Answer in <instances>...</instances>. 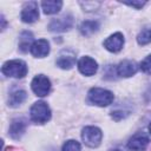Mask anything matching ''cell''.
I'll use <instances>...</instances> for the list:
<instances>
[{
    "label": "cell",
    "instance_id": "obj_1",
    "mask_svg": "<svg viewBox=\"0 0 151 151\" xmlns=\"http://www.w3.org/2000/svg\"><path fill=\"white\" fill-rule=\"evenodd\" d=\"M27 71L28 70H27L26 63L20 59L8 60L1 67V72L5 76L13 77V78H24L27 74Z\"/></svg>",
    "mask_w": 151,
    "mask_h": 151
},
{
    "label": "cell",
    "instance_id": "obj_2",
    "mask_svg": "<svg viewBox=\"0 0 151 151\" xmlns=\"http://www.w3.org/2000/svg\"><path fill=\"white\" fill-rule=\"evenodd\" d=\"M88 100L97 105V106H107L113 101V93L109 90L100 88V87H93L87 93Z\"/></svg>",
    "mask_w": 151,
    "mask_h": 151
},
{
    "label": "cell",
    "instance_id": "obj_3",
    "mask_svg": "<svg viewBox=\"0 0 151 151\" xmlns=\"http://www.w3.org/2000/svg\"><path fill=\"white\" fill-rule=\"evenodd\" d=\"M31 119L37 124L47 123L51 119V110L45 101H37L29 110Z\"/></svg>",
    "mask_w": 151,
    "mask_h": 151
},
{
    "label": "cell",
    "instance_id": "obj_4",
    "mask_svg": "<svg viewBox=\"0 0 151 151\" xmlns=\"http://www.w3.org/2000/svg\"><path fill=\"white\" fill-rule=\"evenodd\" d=\"M81 138H83L85 145H87L90 147H97V146H99V144L101 142L103 132L97 126H86L83 129Z\"/></svg>",
    "mask_w": 151,
    "mask_h": 151
},
{
    "label": "cell",
    "instance_id": "obj_5",
    "mask_svg": "<svg viewBox=\"0 0 151 151\" xmlns=\"http://www.w3.org/2000/svg\"><path fill=\"white\" fill-rule=\"evenodd\" d=\"M31 87L33 92L39 97H45L51 91V81L44 74H38L33 78L31 83Z\"/></svg>",
    "mask_w": 151,
    "mask_h": 151
},
{
    "label": "cell",
    "instance_id": "obj_6",
    "mask_svg": "<svg viewBox=\"0 0 151 151\" xmlns=\"http://www.w3.org/2000/svg\"><path fill=\"white\" fill-rule=\"evenodd\" d=\"M149 136L144 132H137L127 142V149L130 151H144L149 145Z\"/></svg>",
    "mask_w": 151,
    "mask_h": 151
},
{
    "label": "cell",
    "instance_id": "obj_7",
    "mask_svg": "<svg viewBox=\"0 0 151 151\" xmlns=\"http://www.w3.org/2000/svg\"><path fill=\"white\" fill-rule=\"evenodd\" d=\"M73 25V17L67 14V15H63L60 18L53 19L50 25H48V29L52 32H65L68 31Z\"/></svg>",
    "mask_w": 151,
    "mask_h": 151
},
{
    "label": "cell",
    "instance_id": "obj_8",
    "mask_svg": "<svg viewBox=\"0 0 151 151\" xmlns=\"http://www.w3.org/2000/svg\"><path fill=\"white\" fill-rule=\"evenodd\" d=\"M21 20L24 22H34L39 18V9H38V2L29 1L25 4L22 11H21Z\"/></svg>",
    "mask_w": 151,
    "mask_h": 151
},
{
    "label": "cell",
    "instance_id": "obj_9",
    "mask_svg": "<svg viewBox=\"0 0 151 151\" xmlns=\"http://www.w3.org/2000/svg\"><path fill=\"white\" fill-rule=\"evenodd\" d=\"M124 45V35L120 32H116L113 34H111L105 41H104V47L110 51V52H119L123 48Z\"/></svg>",
    "mask_w": 151,
    "mask_h": 151
},
{
    "label": "cell",
    "instance_id": "obj_10",
    "mask_svg": "<svg viewBox=\"0 0 151 151\" xmlns=\"http://www.w3.org/2000/svg\"><path fill=\"white\" fill-rule=\"evenodd\" d=\"M78 68L84 76H93L98 70V64L91 57H81L78 61Z\"/></svg>",
    "mask_w": 151,
    "mask_h": 151
},
{
    "label": "cell",
    "instance_id": "obj_11",
    "mask_svg": "<svg viewBox=\"0 0 151 151\" xmlns=\"http://www.w3.org/2000/svg\"><path fill=\"white\" fill-rule=\"evenodd\" d=\"M76 64V53L71 50H63L57 59V65L60 68L70 70Z\"/></svg>",
    "mask_w": 151,
    "mask_h": 151
},
{
    "label": "cell",
    "instance_id": "obj_12",
    "mask_svg": "<svg viewBox=\"0 0 151 151\" xmlns=\"http://www.w3.org/2000/svg\"><path fill=\"white\" fill-rule=\"evenodd\" d=\"M31 53L37 58H44L50 53V44L46 39L35 40L31 46Z\"/></svg>",
    "mask_w": 151,
    "mask_h": 151
},
{
    "label": "cell",
    "instance_id": "obj_13",
    "mask_svg": "<svg viewBox=\"0 0 151 151\" xmlns=\"http://www.w3.org/2000/svg\"><path fill=\"white\" fill-rule=\"evenodd\" d=\"M138 70V66L134 61L132 60H124L122 63H119V65L117 66V74L119 77H124V78H127V77H131L133 74H136Z\"/></svg>",
    "mask_w": 151,
    "mask_h": 151
},
{
    "label": "cell",
    "instance_id": "obj_14",
    "mask_svg": "<svg viewBox=\"0 0 151 151\" xmlns=\"http://www.w3.org/2000/svg\"><path fill=\"white\" fill-rule=\"evenodd\" d=\"M26 129V123L22 119H14L9 126V136L14 139H19Z\"/></svg>",
    "mask_w": 151,
    "mask_h": 151
},
{
    "label": "cell",
    "instance_id": "obj_15",
    "mask_svg": "<svg viewBox=\"0 0 151 151\" xmlns=\"http://www.w3.org/2000/svg\"><path fill=\"white\" fill-rule=\"evenodd\" d=\"M99 28V22L98 21H94V20H86V21H83L79 26V29H80V33L85 37H88L91 34H93L94 32H97Z\"/></svg>",
    "mask_w": 151,
    "mask_h": 151
},
{
    "label": "cell",
    "instance_id": "obj_16",
    "mask_svg": "<svg viewBox=\"0 0 151 151\" xmlns=\"http://www.w3.org/2000/svg\"><path fill=\"white\" fill-rule=\"evenodd\" d=\"M63 2L59 0H53V1H42L41 7L45 14H55L61 9Z\"/></svg>",
    "mask_w": 151,
    "mask_h": 151
},
{
    "label": "cell",
    "instance_id": "obj_17",
    "mask_svg": "<svg viewBox=\"0 0 151 151\" xmlns=\"http://www.w3.org/2000/svg\"><path fill=\"white\" fill-rule=\"evenodd\" d=\"M26 97H27V93H26L25 91L18 90V91H15V92H13V93L11 94V97H9V99H8V105L15 107V106L20 105L21 103H24L25 99H26Z\"/></svg>",
    "mask_w": 151,
    "mask_h": 151
},
{
    "label": "cell",
    "instance_id": "obj_18",
    "mask_svg": "<svg viewBox=\"0 0 151 151\" xmlns=\"http://www.w3.org/2000/svg\"><path fill=\"white\" fill-rule=\"evenodd\" d=\"M32 40H33V35H32L31 32H27V31L22 32L21 35H20V40H19V47H20V50L22 52H26L28 50V47L32 46L31 45Z\"/></svg>",
    "mask_w": 151,
    "mask_h": 151
},
{
    "label": "cell",
    "instance_id": "obj_19",
    "mask_svg": "<svg viewBox=\"0 0 151 151\" xmlns=\"http://www.w3.org/2000/svg\"><path fill=\"white\" fill-rule=\"evenodd\" d=\"M137 41L139 45H146L149 42H151V28H145L143 29L138 37H137Z\"/></svg>",
    "mask_w": 151,
    "mask_h": 151
},
{
    "label": "cell",
    "instance_id": "obj_20",
    "mask_svg": "<svg viewBox=\"0 0 151 151\" xmlns=\"http://www.w3.org/2000/svg\"><path fill=\"white\" fill-rule=\"evenodd\" d=\"M61 151H80V144L77 140L70 139L63 145Z\"/></svg>",
    "mask_w": 151,
    "mask_h": 151
},
{
    "label": "cell",
    "instance_id": "obj_21",
    "mask_svg": "<svg viewBox=\"0 0 151 151\" xmlns=\"http://www.w3.org/2000/svg\"><path fill=\"white\" fill-rule=\"evenodd\" d=\"M140 70L147 74H151V54L147 55L142 63H140Z\"/></svg>",
    "mask_w": 151,
    "mask_h": 151
},
{
    "label": "cell",
    "instance_id": "obj_22",
    "mask_svg": "<svg viewBox=\"0 0 151 151\" xmlns=\"http://www.w3.org/2000/svg\"><path fill=\"white\" fill-rule=\"evenodd\" d=\"M124 4H125V5H129V6H131V7H134L136 9H140L146 2H145V1H125Z\"/></svg>",
    "mask_w": 151,
    "mask_h": 151
},
{
    "label": "cell",
    "instance_id": "obj_23",
    "mask_svg": "<svg viewBox=\"0 0 151 151\" xmlns=\"http://www.w3.org/2000/svg\"><path fill=\"white\" fill-rule=\"evenodd\" d=\"M6 151H20V150L14 149V147H7V149H6Z\"/></svg>",
    "mask_w": 151,
    "mask_h": 151
},
{
    "label": "cell",
    "instance_id": "obj_24",
    "mask_svg": "<svg viewBox=\"0 0 151 151\" xmlns=\"http://www.w3.org/2000/svg\"><path fill=\"white\" fill-rule=\"evenodd\" d=\"M109 151H122V150H119V149H112V150H109Z\"/></svg>",
    "mask_w": 151,
    "mask_h": 151
},
{
    "label": "cell",
    "instance_id": "obj_25",
    "mask_svg": "<svg viewBox=\"0 0 151 151\" xmlns=\"http://www.w3.org/2000/svg\"><path fill=\"white\" fill-rule=\"evenodd\" d=\"M149 131H150V133H151V123H150V125H149Z\"/></svg>",
    "mask_w": 151,
    "mask_h": 151
}]
</instances>
